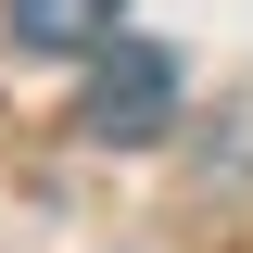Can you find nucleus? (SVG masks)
<instances>
[{"instance_id":"nucleus-2","label":"nucleus","mask_w":253,"mask_h":253,"mask_svg":"<svg viewBox=\"0 0 253 253\" xmlns=\"http://www.w3.org/2000/svg\"><path fill=\"white\" fill-rule=\"evenodd\" d=\"M114 38V0H13V51H101Z\"/></svg>"},{"instance_id":"nucleus-1","label":"nucleus","mask_w":253,"mask_h":253,"mask_svg":"<svg viewBox=\"0 0 253 253\" xmlns=\"http://www.w3.org/2000/svg\"><path fill=\"white\" fill-rule=\"evenodd\" d=\"M165 114H177V51H152V38H101L89 139H101V152H139V139H165Z\"/></svg>"}]
</instances>
